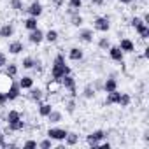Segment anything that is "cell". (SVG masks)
<instances>
[{"label": "cell", "instance_id": "1", "mask_svg": "<svg viewBox=\"0 0 149 149\" xmlns=\"http://www.w3.org/2000/svg\"><path fill=\"white\" fill-rule=\"evenodd\" d=\"M67 74H72L70 67L65 63V56L61 53H58L51 63V79H61L63 76H67Z\"/></svg>", "mask_w": 149, "mask_h": 149}, {"label": "cell", "instance_id": "2", "mask_svg": "<svg viewBox=\"0 0 149 149\" xmlns=\"http://www.w3.org/2000/svg\"><path fill=\"white\" fill-rule=\"evenodd\" d=\"M60 83H61V88L67 90V91L70 93L72 98L77 97V86H76V79H74L72 74H67V76H63V77L60 79Z\"/></svg>", "mask_w": 149, "mask_h": 149}, {"label": "cell", "instance_id": "3", "mask_svg": "<svg viewBox=\"0 0 149 149\" xmlns=\"http://www.w3.org/2000/svg\"><path fill=\"white\" fill-rule=\"evenodd\" d=\"M93 30L102 32V33H107L111 30V19L107 16H97L93 19Z\"/></svg>", "mask_w": 149, "mask_h": 149}, {"label": "cell", "instance_id": "4", "mask_svg": "<svg viewBox=\"0 0 149 149\" xmlns=\"http://www.w3.org/2000/svg\"><path fill=\"white\" fill-rule=\"evenodd\" d=\"M67 132L68 130H65V128H58V126H53V128H49L47 132H46V135L53 140V142H63L65 140V135H67Z\"/></svg>", "mask_w": 149, "mask_h": 149}, {"label": "cell", "instance_id": "5", "mask_svg": "<svg viewBox=\"0 0 149 149\" xmlns=\"http://www.w3.org/2000/svg\"><path fill=\"white\" fill-rule=\"evenodd\" d=\"M105 137H107V133H105L104 130H95V132H91V133L86 137V142H88V146H91V147H98L100 140H104Z\"/></svg>", "mask_w": 149, "mask_h": 149}, {"label": "cell", "instance_id": "6", "mask_svg": "<svg viewBox=\"0 0 149 149\" xmlns=\"http://www.w3.org/2000/svg\"><path fill=\"white\" fill-rule=\"evenodd\" d=\"M19 95H21V88H19V84H18L16 81H13V83H11V86H9V90L6 91L7 102H14V100H18V98H19Z\"/></svg>", "mask_w": 149, "mask_h": 149}, {"label": "cell", "instance_id": "7", "mask_svg": "<svg viewBox=\"0 0 149 149\" xmlns=\"http://www.w3.org/2000/svg\"><path fill=\"white\" fill-rule=\"evenodd\" d=\"M26 11V14L28 16H33V18H39V16H42V13H44V7H42V4L39 2V0H33V2L25 9Z\"/></svg>", "mask_w": 149, "mask_h": 149}, {"label": "cell", "instance_id": "8", "mask_svg": "<svg viewBox=\"0 0 149 149\" xmlns=\"http://www.w3.org/2000/svg\"><path fill=\"white\" fill-rule=\"evenodd\" d=\"M28 42H30V44H33V46L42 44V42H44V32H42L39 26H37L35 30L28 32Z\"/></svg>", "mask_w": 149, "mask_h": 149}, {"label": "cell", "instance_id": "9", "mask_svg": "<svg viewBox=\"0 0 149 149\" xmlns=\"http://www.w3.org/2000/svg\"><path fill=\"white\" fill-rule=\"evenodd\" d=\"M61 83L58 79H49L47 84H46V95H58L61 93Z\"/></svg>", "mask_w": 149, "mask_h": 149}, {"label": "cell", "instance_id": "10", "mask_svg": "<svg viewBox=\"0 0 149 149\" xmlns=\"http://www.w3.org/2000/svg\"><path fill=\"white\" fill-rule=\"evenodd\" d=\"M93 37H95V33H93L91 28H81V30L77 32V39H79V42L91 44V42H93Z\"/></svg>", "mask_w": 149, "mask_h": 149}, {"label": "cell", "instance_id": "11", "mask_svg": "<svg viewBox=\"0 0 149 149\" xmlns=\"http://www.w3.org/2000/svg\"><path fill=\"white\" fill-rule=\"evenodd\" d=\"M107 53H109V56H111L112 61H116V63H123V60H125V53L119 49V46H111V47L107 49Z\"/></svg>", "mask_w": 149, "mask_h": 149}, {"label": "cell", "instance_id": "12", "mask_svg": "<svg viewBox=\"0 0 149 149\" xmlns=\"http://www.w3.org/2000/svg\"><path fill=\"white\" fill-rule=\"evenodd\" d=\"M119 49H121L123 53H128V54H132V53H135V51H137V49H135L133 40H132V39H128V37H125V39H121V40H119Z\"/></svg>", "mask_w": 149, "mask_h": 149}, {"label": "cell", "instance_id": "13", "mask_svg": "<svg viewBox=\"0 0 149 149\" xmlns=\"http://www.w3.org/2000/svg\"><path fill=\"white\" fill-rule=\"evenodd\" d=\"M13 81H14V79L9 76L7 72H0V93H6V91L9 90V86H11Z\"/></svg>", "mask_w": 149, "mask_h": 149}, {"label": "cell", "instance_id": "14", "mask_svg": "<svg viewBox=\"0 0 149 149\" xmlns=\"http://www.w3.org/2000/svg\"><path fill=\"white\" fill-rule=\"evenodd\" d=\"M7 51L16 56V54H19V53L25 51V44H23L21 40H11V42L7 44Z\"/></svg>", "mask_w": 149, "mask_h": 149}, {"label": "cell", "instance_id": "15", "mask_svg": "<svg viewBox=\"0 0 149 149\" xmlns=\"http://www.w3.org/2000/svg\"><path fill=\"white\" fill-rule=\"evenodd\" d=\"M30 93H28V98L32 100V102H40V100H44V97H46V93L40 90V88H35V86H32L30 90H28Z\"/></svg>", "mask_w": 149, "mask_h": 149}, {"label": "cell", "instance_id": "16", "mask_svg": "<svg viewBox=\"0 0 149 149\" xmlns=\"http://www.w3.org/2000/svg\"><path fill=\"white\" fill-rule=\"evenodd\" d=\"M37 111H39V116H40V118H47V114L53 111V105H51L49 102L40 100V102H37Z\"/></svg>", "mask_w": 149, "mask_h": 149}, {"label": "cell", "instance_id": "17", "mask_svg": "<svg viewBox=\"0 0 149 149\" xmlns=\"http://www.w3.org/2000/svg\"><path fill=\"white\" fill-rule=\"evenodd\" d=\"M84 58V51L81 47H70L68 49V60L70 61H81Z\"/></svg>", "mask_w": 149, "mask_h": 149}, {"label": "cell", "instance_id": "18", "mask_svg": "<svg viewBox=\"0 0 149 149\" xmlns=\"http://www.w3.org/2000/svg\"><path fill=\"white\" fill-rule=\"evenodd\" d=\"M133 28H135L137 35H139L142 40H147V39H149V25H146V23L142 21V23H139V25L133 26Z\"/></svg>", "mask_w": 149, "mask_h": 149}, {"label": "cell", "instance_id": "19", "mask_svg": "<svg viewBox=\"0 0 149 149\" xmlns=\"http://www.w3.org/2000/svg\"><path fill=\"white\" fill-rule=\"evenodd\" d=\"M63 142H65V146H68V147L77 146V144H79V133H76V132H67Z\"/></svg>", "mask_w": 149, "mask_h": 149}, {"label": "cell", "instance_id": "20", "mask_svg": "<svg viewBox=\"0 0 149 149\" xmlns=\"http://www.w3.org/2000/svg\"><path fill=\"white\" fill-rule=\"evenodd\" d=\"M51 125H58V123H61L63 121V112H60V111H56V109H53L49 114H47V118H46Z\"/></svg>", "mask_w": 149, "mask_h": 149}, {"label": "cell", "instance_id": "21", "mask_svg": "<svg viewBox=\"0 0 149 149\" xmlns=\"http://www.w3.org/2000/svg\"><path fill=\"white\" fill-rule=\"evenodd\" d=\"M14 35V26L13 23H4L2 26H0V37L2 39H9Z\"/></svg>", "mask_w": 149, "mask_h": 149}, {"label": "cell", "instance_id": "22", "mask_svg": "<svg viewBox=\"0 0 149 149\" xmlns=\"http://www.w3.org/2000/svg\"><path fill=\"white\" fill-rule=\"evenodd\" d=\"M114 90H118V79L114 76H111L104 81V91L109 93V91H114Z\"/></svg>", "mask_w": 149, "mask_h": 149}, {"label": "cell", "instance_id": "23", "mask_svg": "<svg viewBox=\"0 0 149 149\" xmlns=\"http://www.w3.org/2000/svg\"><path fill=\"white\" fill-rule=\"evenodd\" d=\"M119 91L114 90V91H109L105 95V105H118V100H119Z\"/></svg>", "mask_w": 149, "mask_h": 149}, {"label": "cell", "instance_id": "24", "mask_svg": "<svg viewBox=\"0 0 149 149\" xmlns=\"http://www.w3.org/2000/svg\"><path fill=\"white\" fill-rule=\"evenodd\" d=\"M70 25H72V26H77V28L84 25V18L79 14V11L74 13V14H70Z\"/></svg>", "mask_w": 149, "mask_h": 149}, {"label": "cell", "instance_id": "25", "mask_svg": "<svg viewBox=\"0 0 149 149\" xmlns=\"http://www.w3.org/2000/svg\"><path fill=\"white\" fill-rule=\"evenodd\" d=\"M23 28H25V30H28V32L35 30V28H37V18L28 16L26 19H23Z\"/></svg>", "mask_w": 149, "mask_h": 149}, {"label": "cell", "instance_id": "26", "mask_svg": "<svg viewBox=\"0 0 149 149\" xmlns=\"http://www.w3.org/2000/svg\"><path fill=\"white\" fill-rule=\"evenodd\" d=\"M58 37H60V33H58L56 30H47V32L44 33V40L49 42V44H56V42H58Z\"/></svg>", "mask_w": 149, "mask_h": 149}, {"label": "cell", "instance_id": "27", "mask_svg": "<svg viewBox=\"0 0 149 149\" xmlns=\"http://www.w3.org/2000/svg\"><path fill=\"white\" fill-rule=\"evenodd\" d=\"M18 84H19L21 90H30V88L33 86V77H30V76H23V77L18 81Z\"/></svg>", "mask_w": 149, "mask_h": 149}, {"label": "cell", "instance_id": "28", "mask_svg": "<svg viewBox=\"0 0 149 149\" xmlns=\"http://www.w3.org/2000/svg\"><path fill=\"white\" fill-rule=\"evenodd\" d=\"M95 95H97V91H95L93 84H86V86L83 88V98H86V100H93Z\"/></svg>", "mask_w": 149, "mask_h": 149}, {"label": "cell", "instance_id": "29", "mask_svg": "<svg viewBox=\"0 0 149 149\" xmlns=\"http://www.w3.org/2000/svg\"><path fill=\"white\" fill-rule=\"evenodd\" d=\"M23 116H21V112L19 111H16V109H13V111H9L7 114H6V121L7 123H14V121H19Z\"/></svg>", "mask_w": 149, "mask_h": 149}, {"label": "cell", "instance_id": "30", "mask_svg": "<svg viewBox=\"0 0 149 149\" xmlns=\"http://www.w3.org/2000/svg\"><path fill=\"white\" fill-rule=\"evenodd\" d=\"M130 104H132V97L128 93H121L119 95V100H118V105L119 107H128Z\"/></svg>", "mask_w": 149, "mask_h": 149}, {"label": "cell", "instance_id": "31", "mask_svg": "<svg viewBox=\"0 0 149 149\" xmlns=\"http://www.w3.org/2000/svg\"><path fill=\"white\" fill-rule=\"evenodd\" d=\"M21 65H23V68L32 70V68L35 67V58H33V56H25L23 61H21Z\"/></svg>", "mask_w": 149, "mask_h": 149}, {"label": "cell", "instance_id": "32", "mask_svg": "<svg viewBox=\"0 0 149 149\" xmlns=\"http://www.w3.org/2000/svg\"><path fill=\"white\" fill-rule=\"evenodd\" d=\"M9 7H11L13 11H16V13H19V11H25L23 0H11V2H9Z\"/></svg>", "mask_w": 149, "mask_h": 149}, {"label": "cell", "instance_id": "33", "mask_svg": "<svg viewBox=\"0 0 149 149\" xmlns=\"http://www.w3.org/2000/svg\"><path fill=\"white\" fill-rule=\"evenodd\" d=\"M6 72L14 79V77L18 76V65H16V63H7V65H6Z\"/></svg>", "mask_w": 149, "mask_h": 149}, {"label": "cell", "instance_id": "34", "mask_svg": "<svg viewBox=\"0 0 149 149\" xmlns=\"http://www.w3.org/2000/svg\"><path fill=\"white\" fill-rule=\"evenodd\" d=\"M76 107H77V104H76V98H72V97H70V100H67V104H65V109H67V112H68V114H74V112H76Z\"/></svg>", "mask_w": 149, "mask_h": 149}, {"label": "cell", "instance_id": "35", "mask_svg": "<svg viewBox=\"0 0 149 149\" xmlns=\"http://www.w3.org/2000/svg\"><path fill=\"white\" fill-rule=\"evenodd\" d=\"M97 44H98V49H102V51H107V49L111 47V40H109L107 37H100Z\"/></svg>", "mask_w": 149, "mask_h": 149}, {"label": "cell", "instance_id": "36", "mask_svg": "<svg viewBox=\"0 0 149 149\" xmlns=\"http://www.w3.org/2000/svg\"><path fill=\"white\" fill-rule=\"evenodd\" d=\"M37 147H40V149H51V147H53V140H51L49 137H46V139H42L40 142H37Z\"/></svg>", "mask_w": 149, "mask_h": 149}, {"label": "cell", "instance_id": "37", "mask_svg": "<svg viewBox=\"0 0 149 149\" xmlns=\"http://www.w3.org/2000/svg\"><path fill=\"white\" fill-rule=\"evenodd\" d=\"M68 7H72V9H81L83 7V0H68Z\"/></svg>", "mask_w": 149, "mask_h": 149}, {"label": "cell", "instance_id": "38", "mask_svg": "<svg viewBox=\"0 0 149 149\" xmlns=\"http://www.w3.org/2000/svg\"><path fill=\"white\" fill-rule=\"evenodd\" d=\"M23 147H25V149H35V147H37V140L28 139V140H25V142H23Z\"/></svg>", "mask_w": 149, "mask_h": 149}, {"label": "cell", "instance_id": "39", "mask_svg": "<svg viewBox=\"0 0 149 149\" xmlns=\"http://www.w3.org/2000/svg\"><path fill=\"white\" fill-rule=\"evenodd\" d=\"M93 88H95V91H104V81L102 79H97L95 84H93Z\"/></svg>", "mask_w": 149, "mask_h": 149}, {"label": "cell", "instance_id": "40", "mask_svg": "<svg viewBox=\"0 0 149 149\" xmlns=\"http://www.w3.org/2000/svg\"><path fill=\"white\" fill-rule=\"evenodd\" d=\"M0 147L7 149V139H6V133H2V132H0Z\"/></svg>", "mask_w": 149, "mask_h": 149}, {"label": "cell", "instance_id": "41", "mask_svg": "<svg viewBox=\"0 0 149 149\" xmlns=\"http://www.w3.org/2000/svg\"><path fill=\"white\" fill-rule=\"evenodd\" d=\"M139 23H142V18H140V16H133V18L130 19V26H132V28H133V26H137Z\"/></svg>", "mask_w": 149, "mask_h": 149}, {"label": "cell", "instance_id": "42", "mask_svg": "<svg viewBox=\"0 0 149 149\" xmlns=\"http://www.w3.org/2000/svg\"><path fill=\"white\" fill-rule=\"evenodd\" d=\"M6 65H7V56H6L4 53H0V68L6 67Z\"/></svg>", "mask_w": 149, "mask_h": 149}, {"label": "cell", "instance_id": "43", "mask_svg": "<svg viewBox=\"0 0 149 149\" xmlns=\"http://www.w3.org/2000/svg\"><path fill=\"white\" fill-rule=\"evenodd\" d=\"M49 2H51V6H54L56 9H60V7L63 6V2H65V0H49Z\"/></svg>", "mask_w": 149, "mask_h": 149}, {"label": "cell", "instance_id": "44", "mask_svg": "<svg viewBox=\"0 0 149 149\" xmlns=\"http://www.w3.org/2000/svg\"><path fill=\"white\" fill-rule=\"evenodd\" d=\"M7 104V97H6V93H0V107H4Z\"/></svg>", "mask_w": 149, "mask_h": 149}, {"label": "cell", "instance_id": "45", "mask_svg": "<svg viewBox=\"0 0 149 149\" xmlns=\"http://www.w3.org/2000/svg\"><path fill=\"white\" fill-rule=\"evenodd\" d=\"M118 2H119V4H123V6H132L135 0H118Z\"/></svg>", "mask_w": 149, "mask_h": 149}, {"label": "cell", "instance_id": "46", "mask_svg": "<svg viewBox=\"0 0 149 149\" xmlns=\"http://www.w3.org/2000/svg\"><path fill=\"white\" fill-rule=\"evenodd\" d=\"M142 21H144L146 25H149V13H147V11L144 13V16H142Z\"/></svg>", "mask_w": 149, "mask_h": 149}, {"label": "cell", "instance_id": "47", "mask_svg": "<svg viewBox=\"0 0 149 149\" xmlns=\"http://www.w3.org/2000/svg\"><path fill=\"white\" fill-rule=\"evenodd\" d=\"M98 147H105V149H109V147H111V142H102V140H100Z\"/></svg>", "mask_w": 149, "mask_h": 149}]
</instances>
